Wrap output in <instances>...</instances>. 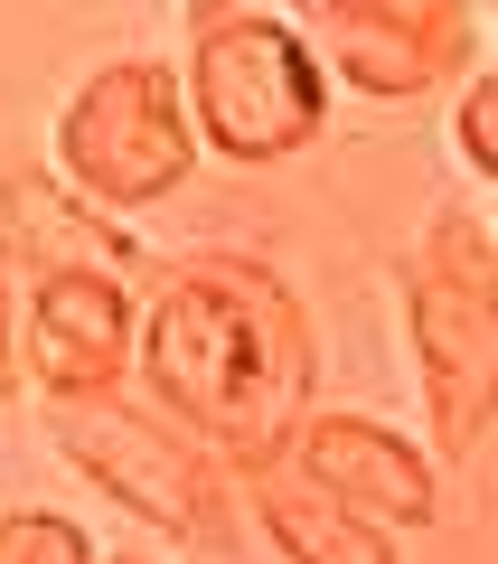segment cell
Wrapping results in <instances>:
<instances>
[{"mask_svg":"<svg viewBox=\"0 0 498 564\" xmlns=\"http://www.w3.org/2000/svg\"><path fill=\"white\" fill-rule=\"evenodd\" d=\"M141 395L170 423H188L207 452L226 462H263L282 452L320 386V339L301 292L282 282V263L263 254H180L160 263L151 302H141Z\"/></svg>","mask_w":498,"mask_h":564,"instance_id":"6da1fadb","label":"cell"},{"mask_svg":"<svg viewBox=\"0 0 498 564\" xmlns=\"http://www.w3.org/2000/svg\"><path fill=\"white\" fill-rule=\"evenodd\" d=\"M404 358H414L433 462L498 433V236L470 207H433L404 254Z\"/></svg>","mask_w":498,"mask_h":564,"instance_id":"7a4b0ae2","label":"cell"},{"mask_svg":"<svg viewBox=\"0 0 498 564\" xmlns=\"http://www.w3.org/2000/svg\"><path fill=\"white\" fill-rule=\"evenodd\" d=\"M180 95H188V122H198V151H217L236 170L301 161L329 132V66H320V47L301 39V20L245 10V0H198Z\"/></svg>","mask_w":498,"mask_h":564,"instance_id":"3957f363","label":"cell"},{"mask_svg":"<svg viewBox=\"0 0 498 564\" xmlns=\"http://www.w3.org/2000/svg\"><path fill=\"white\" fill-rule=\"evenodd\" d=\"M57 452L151 536L188 545V555H226L236 545V462L207 452L188 423H170L151 395H95V404H57Z\"/></svg>","mask_w":498,"mask_h":564,"instance_id":"277c9868","label":"cell"},{"mask_svg":"<svg viewBox=\"0 0 498 564\" xmlns=\"http://www.w3.org/2000/svg\"><path fill=\"white\" fill-rule=\"evenodd\" d=\"M57 180L104 217H141V207L180 198L198 180V122H188L180 66L170 57H104L76 95L57 104Z\"/></svg>","mask_w":498,"mask_h":564,"instance_id":"5b68a950","label":"cell"},{"mask_svg":"<svg viewBox=\"0 0 498 564\" xmlns=\"http://www.w3.org/2000/svg\"><path fill=\"white\" fill-rule=\"evenodd\" d=\"M292 10H301V39L329 66V85H358L367 104L442 95L479 57L470 0H292Z\"/></svg>","mask_w":498,"mask_h":564,"instance_id":"8992f818","label":"cell"},{"mask_svg":"<svg viewBox=\"0 0 498 564\" xmlns=\"http://www.w3.org/2000/svg\"><path fill=\"white\" fill-rule=\"evenodd\" d=\"M141 358V302L113 263H47L20 302V367L47 404L122 395Z\"/></svg>","mask_w":498,"mask_h":564,"instance_id":"52a82bcc","label":"cell"},{"mask_svg":"<svg viewBox=\"0 0 498 564\" xmlns=\"http://www.w3.org/2000/svg\"><path fill=\"white\" fill-rule=\"evenodd\" d=\"M282 462H292L301 480H320L339 508H358L367 527H386V536H414V527L442 518V462L414 433L377 423V414H320L311 404V414L282 433Z\"/></svg>","mask_w":498,"mask_h":564,"instance_id":"ba28073f","label":"cell"},{"mask_svg":"<svg viewBox=\"0 0 498 564\" xmlns=\"http://www.w3.org/2000/svg\"><path fill=\"white\" fill-rule=\"evenodd\" d=\"M236 499H245V518L263 527V545L282 564H396V536L386 527H367L358 508H339L320 480H301L282 452L236 462Z\"/></svg>","mask_w":498,"mask_h":564,"instance_id":"9c48e42d","label":"cell"},{"mask_svg":"<svg viewBox=\"0 0 498 564\" xmlns=\"http://www.w3.org/2000/svg\"><path fill=\"white\" fill-rule=\"evenodd\" d=\"M0 564H104L66 508H0Z\"/></svg>","mask_w":498,"mask_h":564,"instance_id":"30bf717a","label":"cell"},{"mask_svg":"<svg viewBox=\"0 0 498 564\" xmlns=\"http://www.w3.org/2000/svg\"><path fill=\"white\" fill-rule=\"evenodd\" d=\"M452 132H461V161H470L479 180L498 188V66L461 76V113H452Z\"/></svg>","mask_w":498,"mask_h":564,"instance_id":"8fae6325","label":"cell"},{"mask_svg":"<svg viewBox=\"0 0 498 564\" xmlns=\"http://www.w3.org/2000/svg\"><path fill=\"white\" fill-rule=\"evenodd\" d=\"M29 386V367H20V302H10V282H0V404Z\"/></svg>","mask_w":498,"mask_h":564,"instance_id":"7c38bea8","label":"cell"},{"mask_svg":"<svg viewBox=\"0 0 498 564\" xmlns=\"http://www.w3.org/2000/svg\"><path fill=\"white\" fill-rule=\"evenodd\" d=\"M104 564H141V555H104Z\"/></svg>","mask_w":498,"mask_h":564,"instance_id":"4fadbf2b","label":"cell"},{"mask_svg":"<svg viewBox=\"0 0 498 564\" xmlns=\"http://www.w3.org/2000/svg\"><path fill=\"white\" fill-rule=\"evenodd\" d=\"M489 236H498V226H489Z\"/></svg>","mask_w":498,"mask_h":564,"instance_id":"5bb4252c","label":"cell"}]
</instances>
